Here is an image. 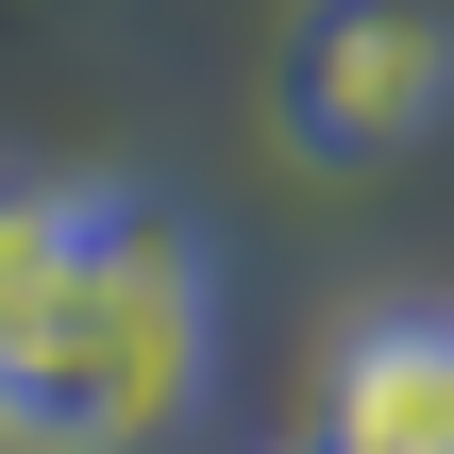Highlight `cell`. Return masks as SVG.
Here are the masks:
<instances>
[{"label": "cell", "instance_id": "cell-3", "mask_svg": "<svg viewBox=\"0 0 454 454\" xmlns=\"http://www.w3.org/2000/svg\"><path fill=\"white\" fill-rule=\"evenodd\" d=\"M320 454H454V320H371L337 354Z\"/></svg>", "mask_w": 454, "mask_h": 454}, {"label": "cell", "instance_id": "cell-1", "mask_svg": "<svg viewBox=\"0 0 454 454\" xmlns=\"http://www.w3.org/2000/svg\"><path fill=\"white\" fill-rule=\"evenodd\" d=\"M202 387V253L168 219H84L67 286L0 337V454H135Z\"/></svg>", "mask_w": 454, "mask_h": 454}, {"label": "cell", "instance_id": "cell-4", "mask_svg": "<svg viewBox=\"0 0 454 454\" xmlns=\"http://www.w3.org/2000/svg\"><path fill=\"white\" fill-rule=\"evenodd\" d=\"M84 219H101V202H51V185H0V337H17V320H34V303L67 286Z\"/></svg>", "mask_w": 454, "mask_h": 454}, {"label": "cell", "instance_id": "cell-2", "mask_svg": "<svg viewBox=\"0 0 454 454\" xmlns=\"http://www.w3.org/2000/svg\"><path fill=\"white\" fill-rule=\"evenodd\" d=\"M286 101H303L320 152H404V135H438V101H454V34L404 17V0H354V17L303 34V84Z\"/></svg>", "mask_w": 454, "mask_h": 454}]
</instances>
